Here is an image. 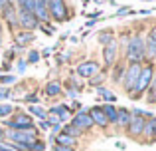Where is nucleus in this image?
I'll return each mask as SVG.
<instances>
[{
    "label": "nucleus",
    "mask_w": 156,
    "mask_h": 151,
    "mask_svg": "<svg viewBox=\"0 0 156 151\" xmlns=\"http://www.w3.org/2000/svg\"><path fill=\"white\" fill-rule=\"evenodd\" d=\"M61 133H65V135H71V137H75V139H79V137L83 135V133H81L79 129H75L71 123H65L63 127H61Z\"/></svg>",
    "instance_id": "obj_27"
},
{
    "label": "nucleus",
    "mask_w": 156,
    "mask_h": 151,
    "mask_svg": "<svg viewBox=\"0 0 156 151\" xmlns=\"http://www.w3.org/2000/svg\"><path fill=\"white\" fill-rule=\"evenodd\" d=\"M22 101L24 104H38L40 97H38V93H26V96L22 97Z\"/></svg>",
    "instance_id": "obj_32"
},
{
    "label": "nucleus",
    "mask_w": 156,
    "mask_h": 151,
    "mask_svg": "<svg viewBox=\"0 0 156 151\" xmlns=\"http://www.w3.org/2000/svg\"><path fill=\"white\" fill-rule=\"evenodd\" d=\"M154 64H142V70H140V76H138V80H136V84H134V88H133V92L129 93L130 96V100H140V97H144V93H146V89H148V85H150V81H152V77H154Z\"/></svg>",
    "instance_id": "obj_2"
},
{
    "label": "nucleus",
    "mask_w": 156,
    "mask_h": 151,
    "mask_svg": "<svg viewBox=\"0 0 156 151\" xmlns=\"http://www.w3.org/2000/svg\"><path fill=\"white\" fill-rule=\"evenodd\" d=\"M53 151H75V149H71V147H61V145H55V147H53Z\"/></svg>",
    "instance_id": "obj_40"
},
{
    "label": "nucleus",
    "mask_w": 156,
    "mask_h": 151,
    "mask_svg": "<svg viewBox=\"0 0 156 151\" xmlns=\"http://www.w3.org/2000/svg\"><path fill=\"white\" fill-rule=\"evenodd\" d=\"M40 129H42V131H48V129H51V125H50V121H48V119H44V121H40Z\"/></svg>",
    "instance_id": "obj_36"
},
{
    "label": "nucleus",
    "mask_w": 156,
    "mask_h": 151,
    "mask_svg": "<svg viewBox=\"0 0 156 151\" xmlns=\"http://www.w3.org/2000/svg\"><path fill=\"white\" fill-rule=\"evenodd\" d=\"M18 26L22 30L28 32H34L36 28H40L38 18L34 16V12H26V10H18Z\"/></svg>",
    "instance_id": "obj_10"
},
{
    "label": "nucleus",
    "mask_w": 156,
    "mask_h": 151,
    "mask_svg": "<svg viewBox=\"0 0 156 151\" xmlns=\"http://www.w3.org/2000/svg\"><path fill=\"white\" fill-rule=\"evenodd\" d=\"M144 100L152 105L156 104V72H154V77H152V81H150L148 89H146V93H144Z\"/></svg>",
    "instance_id": "obj_23"
},
{
    "label": "nucleus",
    "mask_w": 156,
    "mask_h": 151,
    "mask_svg": "<svg viewBox=\"0 0 156 151\" xmlns=\"http://www.w3.org/2000/svg\"><path fill=\"white\" fill-rule=\"evenodd\" d=\"M14 81H16L14 74H2V76H0V85H4V88L10 85V84H14Z\"/></svg>",
    "instance_id": "obj_29"
},
{
    "label": "nucleus",
    "mask_w": 156,
    "mask_h": 151,
    "mask_svg": "<svg viewBox=\"0 0 156 151\" xmlns=\"http://www.w3.org/2000/svg\"><path fill=\"white\" fill-rule=\"evenodd\" d=\"M101 109H103L107 121L115 125V121H117V109H119L117 105H115V104H105V105H101Z\"/></svg>",
    "instance_id": "obj_20"
},
{
    "label": "nucleus",
    "mask_w": 156,
    "mask_h": 151,
    "mask_svg": "<svg viewBox=\"0 0 156 151\" xmlns=\"http://www.w3.org/2000/svg\"><path fill=\"white\" fill-rule=\"evenodd\" d=\"M89 117L93 119V123L95 125H99V127H109V121H107V117H105V113H103V109H101V105H93L91 109H89Z\"/></svg>",
    "instance_id": "obj_13"
},
{
    "label": "nucleus",
    "mask_w": 156,
    "mask_h": 151,
    "mask_svg": "<svg viewBox=\"0 0 156 151\" xmlns=\"http://www.w3.org/2000/svg\"><path fill=\"white\" fill-rule=\"evenodd\" d=\"M48 8H50V18L55 22H65L69 20V10L65 0H48Z\"/></svg>",
    "instance_id": "obj_6"
},
{
    "label": "nucleus",
    "mask_w": 156,
    "mask_h": 151,
    "mask_svg": "<svg viewBox=\"0 0 156 151\" xmlns=\"http://www.w3.org/2000/svg\"><path fill=\"white\" fill-rule=\"evenodd\" d=\"M75 72H77V76H81V77H93L95 74L101 72V66L95 60H85V62H81L79 66H77Z\"/></svg>",
    "instance_id": "obj_12"
},
{
    "label": "nucleus",
    "mask_w": 156,
    "mask_h": 151,
    "mask_svg": "<svg viewBox=\"0 0 156 151\" xmlns=\"http://www.w3.org/2000/svg\"><path fill=\"white\" fill-rule=\"evenodd\" d=\"M140 70H142V64H129V66H126V72H125L122 81H121V84H122V89H125L126 93L133 92L134 84H136L138 76H140Z\"/></svg>",
    "instance_id": "obj_7"
},
{
    "label": "nucleus",
    "mask_w": 156,
    "mask_h": 151,
    "mask_svg": "<svg viewBox=\"0 0 156 151\" xmlns=\"http://www.w3.org/2000/svg\"><path fill=\"white\" fill-rule=\"evenodd\" d=\"M40 28H42V30L46 32V36H51L53 32H55V26H53V24H50V22H46V24H40Z\"/></svg>",
    "instance_id": "obj_34"
},
{
    "label": "nucleus",
    "mask_w": 156,
    "mask_h": 151,
    "mask_svg": "<svg viewBox=\"0 0 156 151\" xmlns=\"http://www.w3.org/2000/svg\"><path fill=\"white\" fill-rule=\"evenodd\" d=\"M97 40H99V44H103V46H107L109 42H113L115 40V34L113 30H101L99 36H97Z\"/></svg>",
    "instance_id": "obj_25"
},
{
    "label": "nucleus",
    "mask_w": 156,
    "mask_h": 151,
    "mask_svg": "<svg viewBox=\"0 0 156 151\" xmlns=\"http://www.w3.org/2000/svg\"><path fill=\"white\" fill-rule=\"evenodd\" d=\"M26 64H28L26 60H18V72H20V74H22V72L26 70Z\"/></svg>",
    "instance_id": "obj_38"
},
{
    "label": "nucleus",
    "mask_w": 156,
    "mask_h": 151,
    "mask_svg": "<svg viewBox=\"0 0 156 151\" xmlns=\"http://www.w3.org/2000/svg\"><path fill=\"white\" fill-rule=\"evenodd\" d=\"M154 127H156V117H148L144 123V129H142V137L148 141H152V135H154Z\"/></svg>",
    "instance_id": "obj_22"
},
{
    "label": "nucleus",
    "mask_w": 156,
    "mask_h": 151,
    "mask_svg": "<svg viewBox=\"0 0 156 151\" xmlns=\"http://www.w3.org/2000/svg\"><path fill=\"white\" fill-rule=\"evenodd\" d=\"M152 141H156V127H154V135H152Z\"/></svg>",
    "instance_id": "obj_44"
},
{
    "label": "nucleus",
    "mask_w": 156,
    "mask_h": 151,
    "mask_svg": "<svg viewBox=\"0 0 156 151\" xmlns=\"http://www.w3.org/2000/svg\"><path fill=\"white\" fill-rule=\"evenodd\" d=\"M107 80V72L101 70L99 74H95L93 77H89V85L91 88H103V81Z\"/></svg>",
    "instance_id": "obj_24"
},
{
    "label": "nucleus",
    "mask_w": 156,
    "mask_h": 151,
    "mask_svg": "<svg viewBox=\"0 0 156 151\" xmlns=\"http://www.w3.org/2000/svg\"><path fill=\"white\" fill-rule=\"evenodd\" d=\"M6 127L12 129V131H18V129H28V127H34V119H32L30 113L16 111L14 115H10L6 119Z\"/></svg>",
    "instance_id": "obj_5"
},
{
    "label": "nucleus",
    "mask_w": 156,
    "mask_h": 151,
    "mask_svg": "<svg viewBox=\"0 0 156 151\" xmlns=\"http://www.w3.org/2000/svg\"><path fill=\"white\" fill-rule=\"evenodd\" d=\"M130 117H133L130 109L119 108L117 109V121H115V125H117L119 129H126V127H129V123H130Z\"/></svg>",
    "instance_id": "obj_15"
},
{
    "label": "nucleus",
    "mask_w": 156,
    "mask_h": 151,
    "mask_svg": "<svg viewBox=\"0 0 156 151\" xmlns=\"http://www.w3.org/2000/svg\"><path fill=\"white\" fill-rule=\"evenodd\" d=\"M8 96H10V88H2L0 89V100H6Z\"/></svg>",
    "instance_id": "obj_37"
},
{
    "label": "nucleus",
    "mask_w": 156,
    "mask_h": 151,
    "mask_svg": "<svg viewBox=\"0 0 156 151\" xmlns=\"http://www.w3.org/2000/svg\"><path fill=\"white\" fill-rule=\"evenodd\" d=\"M14 113V105L10 104H0V119H8Z\"/></svg>",
    "instance_id": "obj_28"
},
{
    "label": "nucleus",
    "mask_w": 156,
    "mask_h": 151,
    "mask_svg": "<svg viewBox=\"0 0 156 151\" xmlns=\"http://www.w3.org/2000/svg\"><path fill=\"white\" fill-rule=\"evenodd\" d=\"M44 93H46L48 97H57L63 93V88H61V84L57 80H51L46 84V88H44Z\"/></svg>",
    "instance_id": "obj_17"
},
{
    "label": "nucleus",
    "mask_w": 156,
    "mask_h": 151,
    "mask_svg": "<svg viewBox=\"0 0 156 151\" xmlns=\"http://www.w3.org/2000/svg\"><path fill=\"white\" fill-rule=\"evenodd\" d=\"M34 40H36V34H34V32H28V30H20V32H16V34H14V42H16V46H18V48L30 46Z\"/></svg>",
    "instance_id": "obj_14"
},
{
    "label": "nucleus",
    "mask_w": 156,
    "mask_h": 151,
    "mask_svg": "<svg viewBox=\"0 0 156 151\" xmlns=\"http://www.w3.org/2000/svg\"><path fill=\"white\" fill-rule=\"evenodd\" d=\"M129 12H133V10H130L129 6H125V8H119V12L115 16H122V14H129Z\"/></svg>",
    "instance_id": "obj_39"
},
{
    "label": "nucleus",
    "mask_w": 156,
    "mask_h": 151,
    "mask_svg": "<svg viewBox=\"0 0 156 151\" xmlns=\"http://www.w3.org/2000/svg\"><path fill=\"white\" fill-rule=\"evenodd\" d=\"M30 113H34V115H38L40 117V119H48V113L46 111H44V109L42 108H38V105H30Z\"/></svg>",
    "instance_id": "obj_30"
},
{
    "label": "nucleus",
    "mask_w": 156,
    "mask_h": 151,
    "mask_svg": "<svg viewBox=\"0 0 156 151\" xmlns=\"http://www.w3.org/2000/svg\"><path fill=\"white\" fill-rule=\"evenodd\" d=\"M10 2H12V4H14V0H10Z\"/></svg>",
    "instance_id": "obj_45"
},
{
    "label": "nucleus",
    "mask_w": 156,
    "mask_h": 151,
    "mask_svg": "<svg viewBox=\"0 0 156 151\" xmlns=\"http://www.w3.org/2000/svg\"><path fill=\"white\" fill-rule=\"evenodd\" d=\"M40 135H38V129L36 127H28V129H18V131H12L8 129L6 131V141L14 145H24V147H30L34 141H38Z\"/></svg>",
    "instance_id": "obj_3"
},
{
    "label": "nucleus",
    "mask_w": 156,
    "mask_h": 151,
    "mask_svg": "<svg viewBox=\"0 0 156 151\" xmlns=\"http://www.w3.org/2000/svg\"><path fill=\"white\" fill-rule=\"evenodd\" d=\"M0 151H18L14 147V143H10V141H0Z\"/></svg>",
    "instance_id": "obj_35"
},
{
    "label": "nucleus",
    "mask_w": 156,
    "mask_h": 151,
    "mask_svg": "<svg viewBox=\"0 0 156 151\" xmlns=\"http://www.w3.org/2000/svg\"><path fill=\"white\" fill-rule=\"evenodd\" d=\"M30 151H46V141H42V139L34 141V143L30 145Z\"/></svg>",
    "instance_id": "obj_33"
},
{
    "label": "nucleus",
    "mask_w": 156,
    "mask_h": 151,
    "mask_svg": "<svg viewBox=\"0 0 156 151\" xmlns=\"http://www.w3.org/2000/svg\"><path fill=\"white\" fill-rule=\"evenodd\" d=\"M144 56H146V64H154V60H156V26L150 28L144 38Z\"/></svg>",
    "instance_id": "obj_9"
},
{
    "label": "nucleus",
    "mask_w": 156,
    "mask_h": 151,
    "mask_svg": "<svg viewBox=\"0 0 156 151\" xmlns=\"http://www.w3.org/2000/svg\"><path fill=\"white\" fill-rule=\"evenodd\" d=\"M2 18L6 20L10 26H14V24H18V10L14 8V4H10V6H6V10L2 12Z\"/></svg>",
    "instance_id": "obj_18"
},
{
    "label": "nucleus",
    "mask_w": 156,
    "mask_h": 151,
    "mask_svg": "<svg viewBox=\"0 0 156 151\" xmlns=\"http://www.w3.org/2000/svg\"><path fill=\"white\" fill-rule=\"evenodd\" d=\"M55 145H61V147H71V149H77V139L75 137H71V135H65V133H57L55 137Z\"/></svg>",
    "instance_id": "obj_16"
},
{
    "label": "nucleus",
    "mask_w": 156,
    "mask_h": 151,
    "mask_svg": "<svg viewBox=\"0 0 156 151\" xmlns=\"http://www.w3.org/2000/svg\"><path fill=\"white\" fill-rule=\"evenodd\" d=\"M154 62H156V60H154Z\"/></svg>",
    "instance_id": "obj_46"
},
{
    "label": "nucleus",
    "mask_w": 156,
    "mask_h": 151,
    "mask_svg": "<svg viewBox=\"0 0 156 151\" xmlns=\"http://www.w3.org/2000/svg\"><path fill=\"white\" fill-rule=\"evenodd\" d=\"M51 115H55L59 121H67L69 119V108L67 105H53V108L50 109Z\"/></svg>",
    "instance_id": "obj_19"
},
{
    "label": "nucleus",
    "mask_w": 156,
    "mask_h": 151,
    "mask_svg": "<svg viewBox=\"0 0 156 151\" xmlns=\"http://www.w3.org/2000/svg\"><path fill=\"white\" fill-rule=\"evenodd\" d=\"M115 70H113V74H111V80L115 81V84H121L122 81V76H125V72H126V66H125V62H119V64H115Z\"/></svg>",
    "instance_id": "obj_21"
},
{
    "label": "nucleus",
    "mask_w": 156,
    "mask_h": 151,
    "mask_svg": "<svg viewBox=\"0 0 156 151\" xmlns=\"http://www.w3.org/2000/svg\"><path fill=\"white\" fill-rule=\"evenodd\" d=\"M125 58L129 64H146L144 56V38L140 34H133L125 44Z\"/></svg>",
    "instance_id": "obj_1"
},
{
    "label": "nucleus",
    "mask_w": 156,
    "mask_h": 151,
    "mask_svg": "<svg viewBox=\"0 0 156 151\" xmlns=\"http://www.w3.org/2000/svg\"><path fill=\"white\" fill-rule=\"evenodd\" d=\"M0 141H6V129L0 125Z\"/></svg>",
    "instance_id": "obj_41"
},
{
    "label": "nucleus",
    "mask_w": 156,
    "mask_h": 151,
    "mask_svg": "<svg viewBox=\"0 0 156 151\" xmlns=\"http://www.w3.org/2000/svg\"><path fill=\"white\" fill-rule=\"evenodd\" d=\"M69 123H71L75 129H79L81 133L91 131V129H93V125H95V123H93V119L89 117V113H87V111H77L75 115H73L71 119H69Z\"/></svg>",
    "instance_id": "obj_8"
},
{
    "label": "nucleus",
    "mask_w": 156,
    "mask_h": 151,
    "mask_svg": "<svg viewBox=\"0 0 156 151\" xmlns=\"http://www.w3.org/2000/svg\"><path fill=\"white\" fill-rule=\"evenodd\" d=\"M50 54H51V48H44V50H42V54H40V56H44V58H48Z\"/></svg>",
    "instance_id": "obj_42"
},
{
    "label": "nucleus",
    "mask_w": 156,
    "mask_h": 151,
    "mask_svg": "<svg viewBox=\"0 0 156 151\" xmlns=\"http://www.w3.org/2000/svg\"><path fill=\"white\" fill-rule=\"evenodd\" d=\"M130 113H133V117H130V123L125 131L130 139H140L142 129H144V123H146V111H142V109H133Z\"/></svg>",
    "instance_id": "obj_4"
},
{
    "label": "nucleus",
    "mask_w": 156,
    "mask_h": 151,
    "mask_svg": "<svg viewBox=\"0 0 156 151\" xmlns=\"http://www.w3.org/2000/svg\"><path fill=\"white\" fill-rule=\"evenodd\" d=\"M97 93L103 96L101 100H105L107 104H115V101H117V96H115L113 92H109V89H105V88H97Z\"/></svg>",
    "instance_id": "obj_26"
},
{
    "label": "nucleus",
    "mask_w": 156,
    "mask_h": 151,
    "mask_svg": "<svg viewBox=\"0 0 156 151\" xmlns=\"http://www.w3.org/2000/svg\"><path fill=\"white\" fill-rule=\"evenodd\" d=\"M0 46H2V26H0Z\"/></svg>",
    "instance_id": "obj_43"
},
{
    "label": "nucleus",
    "mask_w": 156,
    "mask_h": 151,
    "mask_svg": "<svg viewBox=\"0 0 156 151\" xmlns=\"http://www.w3.org/2000/svg\"><path fill=\"white\" fill-rule=\"evenodd\" d=\"M117 56H119V42L113 40L107 46H103V62L107 68H113L117 64Z\"/></svg>",
    "instance_id": "obj_11"
},
{
    "label": "nucleus",
    "mask_w": 156,
    "mask_h": 151,
    "mask_svg": "<svg viewBox=\"0 0 156 151\" xmlns=\"http://www.w3.org/2000/svg\"><path fill=\"white\" fill-rule=\"evenodd\" d=\"M40 58H42V56H40V52H38V50H30V54H28L26 62H28V64H38V62H40Z\"/></svg>",
    "instance_id": "obj_31"
}]
</instances>
